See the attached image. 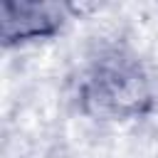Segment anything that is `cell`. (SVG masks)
Instances as JSON below:
<instances>
[{
	"instance_id": "obj_1",
	"label": "cell",
	"mask_w": 158,
	"mask_h": 158,
	"mask_svg": "<svg viewBox=\"0 0 158 158\" xmlns=\"http://www.w3.org/2000/svg\"><path fill=\"white\" fill-rule=\"evenodd\" d=\"M77 20L74 5L57 2H22L2 0L0 25L5 49H37L44 42H52Z\"/></svg>"
}]
</instances>
